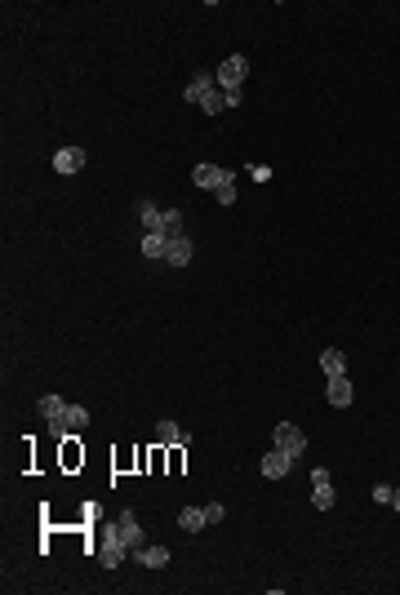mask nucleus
<instances>
[{
	"mask_svg": "<svg viewBox=\"0 0 400 595\" xmlns=\"http://www.w3.org/2000/svg\"><path fill=\"white\" fill-rule=\"evenodd\" d=\"M214 89H218V80H214L209 71H200V75H192V84L183 89V98H187V102H196V107H200V102H205V98H209Z\"/></svg>",
	"mask_w": 400,
	"mask_h": 595,
	"instance_id": "nucleus-9",
	"label": "nucleus"
},
{
	"mask_svg": "<svg viewBox=\"0 0 400 595\" xmlns=\"http://www.w3.org/2000/svg\"><path fill=\"white\" fill-rule=\"evenodd\" d=\"M133 560H138L142 569H165V564H169V546H138Z\"/></svg>",
	"mask_w": 400,
	"mask_h": 595,
	"instance_id": "nucleus-10",
	"label": "nucleus"
},
{
	"mask_svg": "<svg viewBox=\"0 0 400 595\" xmlns=\"http://www.w3.org/2000/svg\"><path fill=\"white\" fill-rule=\"evenodd\" d=\"M325 400L333 404V409H351V400H356V391H351V382H347V373H338V377H329V386H325Z\"/></svg>",
	"mask_w": 400,
	"mask_h": 595,
	"instance_id": "nucleus-7",
	"label": "nucleus"
},
{
	"mask_svg": "<svg viewBox=\"0 0 400 595\" xmlns=\"http://www.w3.org/2000/svg\"><path fill=\"white\" fill-rule=\"evenodd\" d=\"M205 524H209L205 506H183V511H178V528H183V533H200Z\"/></svg>",
	"mask_w": 400,
	"mask_h": 595,
	"instance_id": "nucleus-14",
	"label": "nucleus"
},
{
	"mask_svg": "<svg viewBox=\"0 0 400 595\" xmlns=\"http://www.w3.org/2000/svg\"><path fill=\"white\" fill-rule=\"evenodd\" d=\"M320 369H325V377L347 373V355H342L338 347H325V351H320Z\"/></svg>",
	"mask_w": 400,
	"mask_h": 595,
	"instance_id": "nucleus-13",
	"label": "nucleus"
},
{
	"mask_svg": "<svg viewBox=\"0 0 400 595\" xmlns=\"http://www.w3.org/2000/svg\"><path fill=\"white\" fill-rule=\"evenodd\" d=\"M85 160H89V156H85L80 147H58V151H54V169H58V174H80Z\"/></svg>",
	"mask_w": 400,
	"mask_h": 595,
	"instance_id": "nucleus-8",
	"label": "nucleus"
},
{
	"mask_svg": "<svg viewBox=\"0 0 400 595\" xmlns=\"http://www.w3.org/2000/svg\"><path fill=\"white\" fill-rule=\"evenodd\" d=\"M223 98H227V107H241L245 93H241V89H223Z\"/></svg>",
	"mask_w": 400,
	"mask_h": 595,
	"instance_id": "nucleus-26",
	"label": "nucleus"
},
{
	"mask_svg": "<svg viewBox=\"0 0 400 595\" xmlns=\"http://www.w3.org/2000/svg\"><path fill=\"white\" fill-rule=\"evenodd\" d=\"M392 506H396V511H400V489H396V493H392Z\"/></svg>",
	"mask_w": 400,
	"mask_h": 595,
	"instance_id": "nucleus-28",
	"label": "nucleus"
},
{
	"mask_svg": "<svg viewBox=\"0 0 400 595\" xmlns=\"http://www.w3.org/2000/svg\"><path fill=\"white\" fill-rule=\"evenodd\" d=\"M245 75H249V58H245V54H232V58H223V67L214 71V80H218V89H241Z\"/></svg>",
	"mask_w": 400,
	"mask_h": 595,
	"instance_id": "nucleus-3",
	"label": "nucleus"
},
{
	"mask_svg": "<svg viewBox=\"0 0 400 595\" xmlns=\"http://www.w3.org/2000/svg\"><path fill=\"white\" fill-rule=\"evenodd\" d=\"M249 178L254 183H271V165H249Z\"/></svg>",
	"mask_w": 400,
	"mask_h": 595,
	"instance_id": "nucleus-24",
	"label": "nucleus"
},
{
	"mask_svg": "<svg viewBox=\"0 0 400 595\" xmlns=\"http://www.w3.org/2000/svg\"><path fill=\"white\" fill-rule=\"evenodd\" d=\"M142 226H147V231H165V209H156V205H142Z\"/></svg>",
	"mask_w": 400,
	"mask_h": 595,
	"instance_id": "nucleus-18",
	"label": "nucleus"
},
{
	"mask_svg": "<svg viewBox=\"0 0 400 595\" xmlns=\"http://www.w3.org/2000/svg\"><path fill=\"white\" fill-rule=\"evenodd\" d=\"M192 240H187V235H174V240H169V253H165V262L169 267H187V262H192Z\"/></svg>",
	"mask_w": 400,
	"mask_h": 595,
	"instance_id": "nucleus-11",
	"label": "nucleus"
},
{
	"mask_svg": "<svg viewBox=\"0 0 400 595\" xmlns=\"http://www.w3.org/2000/svg\"><path fill=\"white\" fill-rule=\"evenodd\" d=\"M142 253H147V258H156V262H165L169 235H165V231H147V235H142Z\"/></svg>",
	"mask_w": 400,
	"mask_h": 595,
	"instance_id": "nucleus-12",
	"label": "nucleus"
},
{
	"mask_svg": "<svg viewBox=\"0 0 400 595\" xmlns=\"http://www.w3.org/2000/svg\"><path fill=\"white\" fill-rule=\"evenodd\" d=\"M214 196H218V205H232V200H236V187H218Z\"/></svg>",
	"mask_w": 400,
	"mask_h": 595,
	"instance_id": "nucleus-25",
	"label": "nucleus"
},
{
	"mask_svg": "<svg viewBox=\"0 0 400 595\" xmlns=\"http://www.w3.org/2000/svg\"><path fill=\"white\" fill-rule=\"evenodd\" d=\"M223 102H227V98H223V89H214V93H209L205 102H200V107H205L209 116H218V111H223Z\"/></svg>",
	"mask_w": 400,
	"mask_h": 595,
	"instance_id": "nucleus-21",
	"label": "nucleus"
},
{
	"mask_svg": "<svg viewBox=\"0 0 400 595\" xmlns=\"http://www.w3.org/2000/svg\"><path fill=\"white\" fill-rule=\"evenodd\" d=\"M311 506H316V511H329V506H333V485H316V489H311Z\"/></svg>",
	"mask_w": 400,
	"mask_h": 595,
	"instance_id": "nucleus-19",
	"label": "nucleus"
},
{
	"mask_svg": "<svg viewBox=\"0 0 400 595\" xmlns=\"http://www.w3.org/2000/svg\"><path fill=\"white\" fill-rule=\"evenodd\" d=\"M258 471H263L267 480H285V476L293 471V458H289V453H280V449H267L263 462H258Z\"/></svg>",
	"mask_w": 400,
	"mask_h": 595,
	"instance_id": "nucleus-5",
	"label": "nucleus"
},
{
	"mask_svg": "<svg viewBox=\"0 0 400 595\" xmlns=\"http://www.w3.org/2000/svg\"><path fill=\"white\" fill-rule=\"evenodd\" d=\"M271 449H280V453H289V458H302L307 453V436H302L293 422H276V431H271Z\"/></svg>",
	"mask_w": 400,
	"mask_h": 595,
	"instance_id": "nucleus-1",
	"label": "nucleus"
},
{
	"mask_svg": "<svg viewBox=\"0 0 400 595\" xmlns=\"http://www.w3.org/2000/svg\"><path fill=\"white\" fill-rule=\"evenodd\" d=\"M165 235H169V240L183 235V213H178V209H165Z\"/></svg>",
	"mask_w": 400,
	"mask_h": 595,
	"instance_id": "nucleus-20",
	"label": "nucleus"
},
{
	"mask_svg": "<svg viewBox=\"0 0 400 595\" xmlns=\"http://www.w3.org/2000/svg\"><path fill=\"white\" fill-rule=\"evenodd\" d=\"M223 515H227L223 502H209V506H205V520H209V524H223Z\"/></svg>",
	"mask_w": 400,
	"mask_h": 595,
	"instance_id": "nucleus-22",
	"label": "nucleus"
},
{
	"mask_svg": "<svg viewBox=\"0 0 400 595\" xmlns=\"http://www.w3.org/2000/svg\"><path fill=\"white\" fill-rule=\"evenodd\" d=\"M125 555H129V542L120 537V528L111 524L107 533H102V546H98V564H102V569H120V560H125Z\"/></svg>",
	"mask_w": 400,
	"mask_h": 595,
	"instance_id": "nucleus-2",
	"label": "nucleus"
},
{
	"mask_svg": "<svg viewBox=\"0 0 400 595\" xmlns=\"http://www.w3.org/2000/svg\"><path fill=\"white\" fill-rule=\"evenodd\" d=\"M63 422H67V427H71V436H80V431L89 427V409H80V404H67Z\"/></svg>",
	"mask_w": 400,
	"mask_h": 595,
	"instance_id": "nucleus-16",
	"label": "nucleus"
},
{
	"mask_svg": "<svg viewBox=\"0 0 400 595\" xmlns=\"http://www.w3.org/2000/svg\"><path fill=\"white\" fill-rule=\"evenodd\" d=\"M36 409H41L45 413V422H58L63 418V413H67V400H63V395H41V404H36Z\"/></svg>",
	"mask_w": 400,
	"mask_h": 595,
	"instance_id": "nucleus-15",
	"label": "nucleus"
},
{
	"mask_svg": "<svg viewBox=\"0 0 400 595\" xmlns=\"http://www.w3.org/2000/svg\"><path fill=\"white\" fill-rule=\"evenodd\" d=\"M116 528H120V537L129 542V551L147 546V533H142V524H138V515H133V511H120V515H116Z\"/></svg>",
	"mask_w": 400,
	"mask_h": 595,
	"instance_id": "nucleus-6",
	"label": "nucleus"
},
{
	"mask_svg": "<svg viewBox=\"0 0 400 595\" xmlns=\"http://www.w3.org/2000/svg\"><path fill=\"white\" fill-rule=\"evenodd\" d=\"M392 493H396L392 485H378V489H374V502H378V506H392Z\"/></svg>",
	"mask_w": 400,
	"mask_h": 595,
	"instance_id": "nucleus-23",
	"label": "nucleus"
},
{
	"mask_svg": "<svg viewBox=\"0 0 400 595\" xmlns=\"http://www.w3.org/2000/svg\"><path fill=\"white\" fill-rule=\"evenodd\" d=\"M316 485H329V471H325V467L311 471V489H316Z\"/></svg>",
	"mask_w": 400,
	"mask_h": 595,
	"instance_id": "nucleus-27",
	"label": "nucleus"
},
{
	"mask_svg": "<svg viewBox=\"0 0 400 595\" xmlns=\"http://www.w3.org/2000/svg\"><path fill=\"white\" fill-rule=\"evenodd\" d=\"M192 183L200 187V191H218V187H236V174L232 169H218V165H196Z\"/></svg>",
	"mask_w": 400,
	"mask_h": 595,
	"instance_id": "nucleus-4",
	"label": "nucleus"
},
{
	"mask_svg": "<svg viewBox=\"0 0 400 595\" xmlns=\"http://www.w3.org/2000/svg\"><path fill=\"white\" fill-rule=\"evenodd\" d=\"M183 440H187V436H183V427H178V422L165 418V422L156 427V445H183Z\"/></svg>",
	"mask_w": 400,
	"mask_h": 595,
	"instance_id": "nucleus-17",
	"label": "nucleus"
}]
</instances>
